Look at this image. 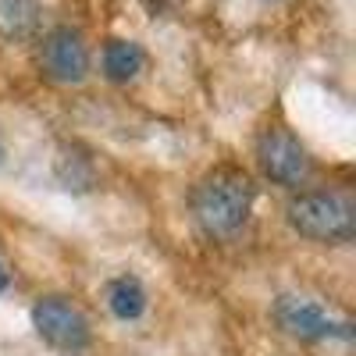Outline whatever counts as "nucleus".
<instances>
[{
    "instance_id": "obj_3",
    "label": "nucleus",
    "mask_w": 356,
    "mask_h": 356,
    "mask_svg": "<svg viewBox=\"0 0 356 356\" xmlns=\"http://www.w3.org/2000/svg\"><path fill=\"white\" fill-rule=\"evenodd\" d=\"M33 328L47 346L61 349V353H82L89 339H93L89 317L65 296H43L33 307Z\"/></svg>"
},
{
    "instance_id": "obj_10",
    "label": "nucleus",
    "mask_w": 356,
    "mask_h": 356,
    "mask_svg": "<svg viewBox=\"0 0 356 356\" xmlns=\"http://www.w3.org/2000/svg\"><path fill=\"white\" fill-rule=\"evenodd\" d=\"M8 285V275H4V267H0V289H4Z\"/></svg>"
},
{
    "instance_id": "obj_1",
    "label": "nucleus",
    "mask_w": 356,
    "mask_h": 356,
    "mask_svg": "<svg viewBox=\"0 0 356 356\" xmlns=\"http://www.w3.org/2000/svg\"><path fill=\"white\" fill-rule=\"evenodd\" d=\"M253 211V182L243 168H214L193 189V218L211 239L235 235Z\"/></svg>"
},
{
    "instance_id": "obj_8",
    "label": "nucleus",
    "mask_w": 356,
    "mask_h": 356,
    "mask_svg": "<svg viewBox=\"0 0 356 356\" xmlns=\"http://www.w3.org/2000/svg\"><path fill=\"white\" fill-rule=\"evenodd\" d=\"M107 307H111V314H114L118 321H136V317H143V310H146V289H143V282L132 278V275L114 278V282L107 285Z\"/></svg>"
},
{
    "instance_id": "obj_9",
    "label": "nucleus",
    "mask_w": 356,
    "mask_h": 356,
    "mask_svg": "<svg viewBox=\"0 0 356 356\" xmlns=\"http://www.w3.org/2000/svg\"><path fill=\"white\" fill-rule=\"evenodd\" d=\"M40 8L36 0H0V33L8 40H22L36 29Z\"/></svg>"
},
{
    "instance_id": "obj_11",
    "label": "nucleus",
    "mask_w": 356,
    "mask_h": 356,
    "mask_svg": "<svg viewBox=\"0 0 356 356\" xmlns=\"http://www.w3.org/2000/svg\"><path fill=\"white\" fill-rule=\"evenodd\" d=\"M0 157H4V150H0Z\"/></svg>"
},
{
    "instance_id": "obj_7",
    "label": "nucleus",
    "mask_w": 356,
    "mask_h": 356,
    "mask_svg": "<svg viewBox=\"0 0 356 356\" xmlns=\"http://www.w3.org/2000/svg\"><path fill=\"white\" fill-rule=\"evenodd\" d=\"M146 65V54L132 40H111L104 47V72L111 82H132Z\"/></svg>"
},
{
    "instance_id": "obj_5",
    "label": "nucleus",
    "mask_w": 356,
    "mask_h": 356,
    "mask_svg": "<svg viewBox=\"0 0 356 356\" xmlns=\"http://www.w3.org/2000/svg\"><path fill=\"white\" fill-rule=\"evenodd\" d=\"M275 321L296 339H310V342L349 339V324L346 321H335L324 307H317L314 300H303V296H278Z\"/></svg>"
},
{
    "instance_id": "obj_4",
    "label": "nucleus",
    "mask_w": 356,
    "mask_h": 356,
    "mask_svg": "<svg viewBox=\"0 0 356 356\" xmlns=\"http://www.w3.org/2000/svg\"><path fill=\"white\" fill-rule=\"evenodd\" d=\"M257 161L264 168V175L278 186H303L307 175H310V157L303 150V143L296 139L285 129H267L257 143Z\"/></svg>"
},
{
    "instance_id": "obj_6",
    "label": "nucleus",
    "mask_w": 356,
    "mask_h": 356,
    "mask_svg": "<svg viewBox=\"0 0 356 356\" xmlns=\"http://www.w3.org/2000/svg\"><path fill=\"white\" fill-rule=\"evenodd\" d=\"M43 72L61 82V86H75L89 75V50L82 43V36L68 25H57L43 40Z\"/></svg>"
},
{
    "instance_id": "obj_2",
    "label": "nucleus",
    "mask_w": 356,
    "mask_h": 356,
    "mask_svg": "<svg viewBox=\"0 0 356 356\" xmlns=\"http://www.w3.org/2000/svg\"><path fill=\"white\" fill-rule=\"evenodd\" d=\"M285 214L289 225L314 243H349L356 235V207L335 189H310L292 196Z\"/></svg>"
}]
</instances>
